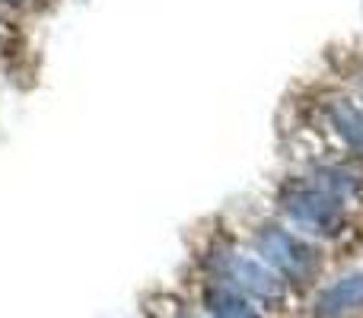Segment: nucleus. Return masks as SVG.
<instances>
[{
	"instance_id": "f257e3e1",
	"label": "nucleus",
	"mask_w": 363,
	"mask_h": 318,
	"mask_svg": "<svg viewBox=\"0 0 363 318\" xmlns=\"http://www.w3.org/2000/svg\"><path fill=\"white\" fill-rule=\"evenodd\" d=\"M258 251L264 255V261H271L281 274L294 277V280H309L319 268V258L309 245L296 242L290 232L284 229H264L258 236Z\"/></svg>"
},
{
	"instance_id": "f03ea898",
	"label": "nucleus",
	"mask_w": 363,
	"mask_h": 318,
	"mask_svg": "<svg viewBox=\"0 0 363 318\" xmlns=\"http://www.w3.org/2000/svg\"><path fill=\"white\" fill-rule=\"evenodd\" d=\"M287 213L296 226L309 232H335V226L341 223L338 194L325 191V188H300L296 194H290Z\"/></svg>"
},
{
	"instance_id": "7ed1b4c3",
	"label": "nucleus",
	"mask_w": 363,
	"mask_h": 318,
	"mask_svg": "<svg viewBox=\"0 0 363 318\" xmlns=\"http://www.w3.org/2000/svg\"><path fill=\"white\" fill-rule=\"evenodd\" d=\"M357 309H363V274L341 277L315 300V318H341Z\"/></svg>"
},
{
	"instance_id": "20e7f679",
	"label": "nucleus",
	"mask_w": 363,
	"mask_h": 318,
	"mask_svg": "<svg viewBox=\"0 0 363 318\" xmlns=\"http://www.w3.org/2000/svg\"><path fill=\"white\" fill-rule=\"evenodd\" d=\"M226 277H230L236 287H242L245 293H255V296H262V300H281V283H277V277L271 274L268 268H262L258 261L230 258Z\"/></svg>"
},
{
	"instance_id": "39448f33",
	"label": "nucleus",
	"mask_w": 363,
	"mask_h": 318,
	"mask_svg": "<svg viewBox=\"0 0 363 318\" xmlns=\"http://www.w3.org/2000/svg\"><path fill=\"white\" fill-rule=\"evenodd\" d=\"M207 309L213 318H262L255 312V306H249L242 293H236L233 287H211L207 290Z\"/></svg>"
},
{
	"instance_id": "423d86ee",
	"label": "nucleus",
	"mask_w": 363,
	"mask_h": 318,
	"mask_svg": "<svg viewBox=\"0 0 363 318\" xmlns=\"http://www.w3.org/2000/svg\"><path fill=\"white\" fill-rule=\"evenodd\" d=\"M335 125L338 131L347 137V144L354 150H363V108H354V106H335Z\"/></svg>"
}]
</instances>
